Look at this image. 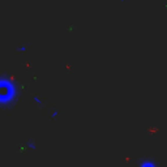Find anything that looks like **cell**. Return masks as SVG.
<instances>
[{
  "mask_svg": "<svg viewBox=\"0 0 167 167\" xmlns=\"http://www.w3.org/2000/svg\"><path fill=\"white\" fill-rule=\"evenodd\" d=\"M20 97L17 81L7 75H0V107H10Z\"/></svg>",
  "mask_w": 167,
  "mask_h": 167,
  "instance_id": "1",
  "label": "cell"
},
{
  "mask_svg": "<svg viewBox=\"0 0 167 167\" xmlns=\"http://www.w3.org/2000/svg\"><path fill=\"white\" fill-rule=\"evenodd\" d=\"M137 167H158L157 162L151 158H145V159H141L140 162L137 163Z\"/></svg>",
  "mask_w": 167,
  "mask_h": 167,
  "instance_id": "2",
  "label": "cell"
},
{
  "mask_svg": "<svg viewBox=\"0 0 167 167\" xmlns=\"http://www.w3.org/2000/svg\"><path fill=\"white\" fill-rule=\"evenodd\" d=\"M26 146H28V149H31V150H34V149H37V144L31 142V141H28V144H26Z\"/></svg>",
  "mask_w": 167,
  "mask_h": 167,
  "instance_id": "3",
  "label": "cell"
},
{
  "mask_svg": "<svg viewBox=\"0 0 167 167\" xmlns=\"http://www.w3.org/2000/svg\"><path fill=\"white\" fill-rule=\"evenodd\" d=\"M26 47L25 46H21V47H17V48H16V51H26Z\"/></svg>",
  "mask_w": 167,
  "mask_h": 167,
  "instance_id": "4",
  "label": "cell"
}]
</instances>
